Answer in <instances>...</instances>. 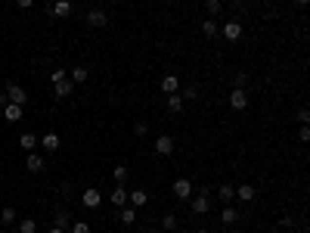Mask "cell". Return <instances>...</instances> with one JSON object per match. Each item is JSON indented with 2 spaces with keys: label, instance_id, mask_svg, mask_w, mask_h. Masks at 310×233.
<instances>
[{
  "label": "cell",
  "instance_id": "obj_34",
  "mask_svg": "<svg viewBox=\"0 0 310 233\" xmlns=\"http://www.w3.org/2000/svg\"><path fill=\"white\" fill-rule=\"evenodd\" d=\"M208 13H211V16H217V13H220V0H208Z\"/></svg>",
  "mask_w": 310,
  "mask_h": 233
},
{
  "label": "cell",
  "instance_id": "obj_37",
  "mask_svg": "<svg viewBox=\"0 0 310 233\" xmlns=\"http://www.w3.org/2000/svg\"><path fill=\"white\" fill-rule=\"evenodd\" d=\"M16 6H19V10H31V6H35V0H16Z\"/></svg>",
  "mask_w": 310,
  "mask_h": 233
},
{
  "label": "cell",
  "instance_id": "obj_15",
  "mask_svg": "<svg viewBox=\"0 0 310 233\" xmlns=\"http://www.w3.org/2000/svg\"><path fill=\"white\" fill-rule=\"evenodd\" d=\"M3 118H6V121H22V118H25L22 106H16V103H6V106H3Z\"/></svg>",
  "mask_w": 310,
  "mask_h": 233
},
{
  "label": "cell",
  "instance_id": "obj_29",
  "mask_svg": "<svg viewBox=\"0 0 310 233\" xmlns=\"http://www.w3.org/2000/svg\"><path fill=\"white\" fill-rule=\"evenodd\" d=\"M112 177H115V184H124V180H128V168H124V165H115Z\"/></svg>",
  "mask_w": 310,
  "mask_h": 233
},
{
  "label": "cell",
  "instance_id": "obj_32",
  "mask_svg": "<svg viewBox=\"0 0 310 233\" xmlns=\"http://www.w3.org/2000/svg\"><path fill=\"white\" fill-rule=\"evenodd\" d=\"M133 134H137V137H146V134H149V124H146V121H137V124H133Z\"/></svg>",
  "mask_w": 310,
  "mask_h": 233
},
{
  "label": "cell",
  "instance_id": "obj_22",
  "mask_svg": "<svg viewBox=\"0 0 310 233\" xmlns=\"http://www.w3.org/2000/svg\"><path fill=\"white\" fill-rule=\"evenodd\" d=\"M118 221L121 224H137V209H130V205H124V209H118Z\"/></svg>",
  "mask_w": 310,
  "mask_h": 233
},
{
  "label": "cell",
  "instance_id": "obj_3",
  "mask_svg": "<svg viewBox=\"0 0 310 233\" xmlns=\"http://www.w3.org/2000/svg\"><path fill=\"white\" fill-rule=\"evenodd\" d=\"M171 193L177 196V199H189L192 196V180L189 177H177V180H174V187H171Z\"/></svg>",
  "mask_w": 310,
  "mask_h": 233
},
{
  "label": "cell",
  "instance_id": "obj_45",
  "mask_svg": "<svg viewBox=\"0 0 310 233\" xmlns=\"http://www.w3.org/2000/svg\"><path fill=\"white\" fill-rule=\"evenodd\" d=\"M0 233H10V230H0Z\"/></svg>",
  "mask_w": 310,
  "mask_h": 233
},
{
  "label": "cell",
  "instance_id": "obj_46",
  "mask_svg": "<svg viewBox=\"0 0 310 233\" xmlns=\"http://www.w3.org/2000/svg\"><path fill=\"white\" fill-rule=\"evenodd\" d=\"M220 233H230V230H220Z\"/></svg>",
  "mask_w": 310,
  "mask_h": 233
},
{
  "label": "cell",
  "instance_id": "obj_13",
  "mask_svg": "<svg viewBox=\"0 0 310 233\" xmlns=\"http://www.w3.org/2000/svg\"><path fill=\"white\" fill-rule=\"evenodd\" d=\"M37 143L47 149V153H56V149H59V134H53V131H50V134H44V137H37Z\"/></svg>",
  "mask_w": 310,
  "mask_h": 233
},
{
  "label": "cell",
  "instance_id": "obj_19",
  "mask_svg": "<svg viewBox=\"0 0 310 233\" xmlns=\"http://www.w3.org/2000/svg\"><path fill=\"white\" fill-rule=\"evenodd\" d=\"M217 199H220L223 205H233V199H236V187H230V184H220V190H217Z\"/></svg>",
  "mask_w": 310,
  "mask_h": 233
},
{
  "label": "cell",
  "instance_id": "obj_17",
  "mask_svg": "<svg viewBox=\"0 0 310 233\" xmlns=\"http://www.w3.org/2000/svg\"><path fill=\"white\" fill-rule=\"evenodd\" d=\"M25 168H28L31 174L44 171V155H37V153H28V159H25Z\"/></svg>",
  "mask_w": 310,
  "mask_h": 233
},
{
  "label": "cell",
  "instance_id": "obj_39",
  "mask_svg": "<svg viewBox=\"0 0 310 233\" xmlns=\"http://www.w3.org/2000/svg\"><path fill=\"white\" fill-rule=\"evenodd\" d=\"M6 103H10V97H6V94H0V109H3Z\"/></svg>",
  "mask_w": 310,
  "mask_h": 233
},
{
  "label": "cell",
  "instance_id": "obj_36",
  "mask_svg": "<svg viewBox=\"0 0 310 233\" xmlns=\"http://www.w3.org/2000/svg\"><path fill=\"white\" fill-rule=\"evenodd\" d=\"M298 140H301V143H307V140H310V131H307V124H301V131H298Z\"/></svg>",
  "mask_w": 310,
  "mask_h": 233
},
{
  "label": "cell",
  "instance_id": "obj_44",
  "mask_svg": "<svg viewBox=\"0 0 310 233\" xmlns=\"http://www.w3.org/2000/svg\"><path fill=\"white\" fill-rule=\"evenodd\" d=\"M196 233H208V230H196Z\"/></svg>",
  "mask_w": 310,
  "mask_h": 233
},
{
  "label": "cell",
  "instance_id": "obj_40",
  "mask_svg": "<svg viewBox=\"0 0 310 233\" xmlns=\"http://www.w3.org/2000/svg\"><path fill=\"white\" fill-rule=\"evenodd\" d=\"M50 233H65V230H59V227H53V230H50Z\"/></svg>",
  "mask_w": 310,
  "mask_h": 233
},
{
  "label": "cell",
  "instance_id": "obj_1",
  "mask_svg": "<svg viewBox=\"0 0 310 233\" xmlns=\"http://www.w3.org/2000/svg\"><path fill=\"white\" fill-rule=\"evenodd\" d=\"M189 209H192V214H208V212H211V196H208V193H196L192 202H189Z\"/></svg>",
  "mask_w": 310,
  "mask_h": 233
},
{
  "label": "cell",
  "instance_id": "obj_12",
  "mask_svg": "<svg viewBox=\"0 0 310 233\" xmlns=\"http://www.w3.org/2000/svg\"><path fill=\"white\" fill-rule=\"evenodd\" d=\"M177 90H180V78L167 72L164 78H162V94H177Z\"/></svg>",
  "mask_w": 310,
  "mask_h": 233
},
{
  "label": "cell",
  "instance_id": "obj_30",
  "mask_svg": "<svg viewBox=\"0 0 310 233\" xmlns=\"http://www.w3.org/2000/svg\"><path fill=\"white\" fill-rule=\"evenodd\" d=\"M177 94L183 97V103H186V99H196V97H199V87H196V84H189L186 90H177Z\"/></svg>",
  "mask_w": 310,
  "mask_h": 233
},
{
  "label": "cell",
  "instance_id": "obj_31",
  "mask_svg": "<svg viewBox=\"0 0 310 233\" xmlns=\"http://www.w3.org/2000/svg\"><path fill=\"white\" fill-rule=\"evenodd\" d=\"M72 233H93V230H90L87 221H74V224H72Z\"/></svg>",
  "mask_w": 310,
  "mask_h": 233
},
{
  "label": "cell",
  "instance_id": "obj_28",
  "mask_svg": "<svg viewBox=\"0 0 310 233\" xmlns=\"http://www.w3.org/2000/svg\"><path fill=\"white\" fill-rule=\"evenodd\" d=\"M53 227H59V230H69V212H56V218H53Z\"/></svg>",
  "mask_w": 310,
  "mask_h": 233
},
{
  "label": "cell",
  "instance_id": "obj_43",
  "mask_svg": "<svg viewBox=\"0 0 310 233\" xmlns=\"http://www.w3.org/2000/svg\"><path fill=\"white\" fill-rule=\"evenodd\" d=\"M146 233H162V230H146Z\"/></svg>",
  "mask_w": 310,
  "mask_h": 233
},
{
  "label": "cell",
  "instance_id": "obj_33",
  "mask_svg": "<svg viewBox=\"0 0 310 233\" xmlns=\"http://www.w3.org/2000/svg\"><path fill=\"white\" fill-rule=\"evenodd\" d=\"M62 78H69V72H65V69H53V72H50V81H53V84H56V81H62Z\"/></svg>",
  "mask_w": 310,
  "mask_h": 233
},
{
  "label": "cell",
  "instance_id": "obj_6",
  "mask_svg": "<svg viewBox=\"0 0 310 233\" xmlns=\"http://www.w3.org/2000/svg\"><path fill=\"white\" fill-rule=\"evenodd\" d=\"M146 202H149V193H143V190H128V205L130 209H146Z\"/></svg>",
  "mask_w": 310,
  "mask_h": 233
},
{
  "label": "cell",
  "instance_id": "obj_35",
  "mask_svg": "<svg viewBox=\"0 0 310 233\" xmlns=\"http://www.w3.org/2000/svg\"><path fill=\"white\" fill-rule=\"evenodd\" d=\"M298 121H301V124H307V121H310V112H307V106H301V109H298Z\"/></svg>",
  "mask_w": 310,
  "mask_h": 233
},
{
  "label": "cell",
  "instance_id": "obj_14",
  "mask_svg": "<svg viewBox=\"0 0 310 233\" xmlns=\"http://www.w3.org/2000/svg\"><path fill=\"white\" fill-rule=\"evenodd\" d=\"M35 146H37V134H31V131L19 134V149H25V153H35Z\"/></svg>",
  "mask_w": 310,
  "mask_h": 233
},
{
  "label": "cell",
  "instance_id": "obj_8",
  "mask_svg": "<svg viewBox=\"0 0 310 233\" xmlns=\"http://www.w3.org/2000/svg\"><path fill=\"white\" fill-rule=\"evenodd\" d=\"M223 38H227V40H239L242 38V22L239 19H230L227 25H223Z\"/></svg>",
  "mask_w": 310,
  "mask_h": 233
},
{
  "label": "cell",
  "instance_id": "obj_21",
  "mask_svg": "<svg viewBox=\"0 0 310 233\" xmlns=\"http://www.w3.org/2000/svg\"><path fill=\"white\" fill-rule=\"evenodd\" d=\"M164 97H167V112L180 115V112H183V97H180V94H164Z\"/></svg>",
  "mask_w": 310,
  "mask_h": 233
},
{
  "label": "cell",
  "instance_id": "obj_23",
  "mask_svg": "<svg viewBox=\"0 0 310 233\" xmlns=\"http://www.w3.org/2000/svg\"><path fill=\"white\" fill-rule=\"evenodd\" d=\"M87 78H90V72L84 69V65H74V69H72V78H69V81H72V84H84Z\"/></svg>",
  "mask_w": 310,
  "mask_h": 233
},
{
  "label": "cell",
  "instance_id": "obj_2",
  "mask_svg": "<svg viewBox=\"0 0 310 233\" xmlns=\"http://www.w3.org/2000/svg\"><path fill=\"white\" fill-rule=\"evenodd\" d=\"M230 106H233L236 112L248 109V94H245V87H233V90H230Z\"/></svg>",
  "mask_w": 310,
  "mask_h": 233
},
{
  "label": "cell",
  "instance_id": "obj_27",
  "mask_svg": "<svg viewBox=\"0 0 310 233\" xmlns=\"http://www.w3.org/2000/svg\"><path fill=\"white\" fill-rule=\"evenodd\" d=\"M0 221H3V224H16V221H19V214H16L13 205H6V209L0 212Z\"/></svg>",
  "mask_w": 310,
  "mask_h": 233
},
{
  "label": "cell",
  "instance_id": "obj_7",
  "mask_svg": "<svg viewBox=\"0 0 310 233\" xmlns=\"http://www.w3.org/2000/svg\"><path fill=\"white\" fill-rule=\"evenodd\" d=\"M6 97H10V103H16V106L28 103V94H25V87H19V84H6Z\"/></svg>",
  "mask_w": 310,
  "mask_h": 233
},
{
  "label": "cell",
  "instance_id": "obj_41",
  "mask_svg": "<svg viewBox=\"0 0 310 233\" xmlns=\"http://www.w3.org/2000/svg\"><path fill=\"white\" fill-rule=\"evenodd\" d=\"M298 3H301V6H304V3H310V0H298Z\"/></svg>",
  "mask_w": 310,
  "mask_h": 233
},
{
  "label": "cell",
  "instance_id": "obj_24",
  "mask_svg": "<svg viewBox=\"0 0 310 233\" xmlns=\"http://www.w3.org/2000/svg\"><path fill=\"white\" fill-rule=\"evenodd\" d=\"M19 233H37V221L35 218H19Z\"/></svg>",
  "mask_w": 310,
  "mask_h": 233
},
{
  "label": "cell",
  "instance_id": "obj_16",
  "mask_svg": "<svg viewBox=\"0 0 310 233\" xmlns=\"http://www.w3.org/2000/svg\"><path fill=\"white\" fill-rule=\"evenodd\" d=\"M255 196H257V190L251 187V184H239L236 187V199H239V202H251Z\"/></svg>",
  "mask_w": 310,
  "mask_h": 233
},
{
  "label": "cell",
  "instance_id": "obj_42",
  "mask_svg": "<svg viewBox=\"0 0 310 233\" xmlns=\"http://www.w3.org/2000/svg\"><path fill=\"white\" fill-rule=\"evenodd\" d=\"M273 233H286V230H282V227H279V230H273Z\"/></svg>",
  "mask_w": 310,
  "mask_h": 233
},
{
  "label": "cell",
  "instance_id": "obj_4",
  "mask_svg": "<svg viewBox=\"0 0 310 233\" xmlns=\"http://www.w3.org/2000/svg\"><path fill=\"white\" fill-rule=\"evenodd\" d=\"M81 205H84V209H99V205H103V193H99V190H84V193H81Z\"/></svg>",
  "mask_w": 310,
  "mask_h": 233
},
{
  "label": "cell",
  "instance_id": "obj_9",
  "mask_svg": "<svg viewBox=\"0 0 310 233\" xmlns=\"http://www.w3.org/2000/svg\"><path fill=\"white\" fill-rule=\"evenodd\" d=\"M74 94V84L69 78H62V81H56L53 84V97H59V99H65V97H72Z\"/></svg>",
  "mask_w": 310,
  "mask_h": 233
},
{
  "label": "cell",
  "instance_id": "obj_26",
  "mask_svg": "<svg viewBox=\"0 0 310 233\" xmlns=\"http://www.w3.org/2000/svg\"><path fill=\"white\" fill-rule=\"evenodd\" d=\"M202 35L205 38H217V19H205L202 22Z\"/></svg>",
  "mask_w": 310,
  "mask_h": 233
},
{
  "label": "cell",
  "instance_id": "obj_18",
  "mask_svg": "<svg viewBox=\"0 0 310 233\" xmlns=\"http://www.w3.org/2000/svg\"><path fill=\"white\" fill-rule=\"evenodd\" d=\"M217 218H220L223 224H236V221L242 218V214H239V209H236V205H223V212L217 214Z\"/></svg>",
  "mask_w": 310,
  "mask_h": 233
},
{
  "label": "cell",
  "instance_id": "obj_11",
  "mask_svg": "<svg viewBox=\"0 0 310 233\" xmlns=\"http://www.w3.org/2000/svg\"><path fill=\"white\" fill-rule=\"evenodd\" d=\"M106 22H109L106 10H90V13H87V25H90V28H103Z\"/></svg>",
  "mask_w": 310,
  "mask_h": 233
},
{
  "label": "cell",
  "instance_id": "obj_20",
  "mask_svg": "<svg viewBox=\"0 0 310 233\" xmlns=\"http://www.w3.org/2000/svg\"><path fill=\"white\" fill-rule=\"evenodd\" d=\"M53 16H56V19L72 16V0H56V3H53Z\"/></svg>",
  "mask_w": 310,
  "mask_h": 233
},
{
  "label": "cell",
  "instance_id": "obj_5",
  "mask_svg": "<svg viewBox=\"0 0 310 233\" xmlns=\"http://www.w3.org/2000/svg\"><path fill=\"white\" fill-rule=\"evenodd\" d=\"M109 202H112L115 209H124V205H128V187H124V184H115V190L109 193Z\"/></svg>",
  "mask_w": 310,
  "mask_h": 233
},
{
  "label": "cell",
  "instance_id": "obj_10",
  "mask_svg": "<svg viewBox=\"0 0 310 233\" xmlns=\"http://www.w3.org/2000/svg\"><path fill=\"white\" fill-rule=\"evenodd\" d=\"M155 153H158V155H171V153H174V137L162 134V137L155 140Z\"/></svg>",
  "mask_w": 310,
  "mask_h": 233
},
{
  "label": "cell",
  "instance_id": "obj_38",
  "mask_svg": "<svg viewBox=\"0 0 310 233\" xmlns=\"http://www.w3.org/2000/svg\"><path fill=\"white\" fill-rule=\"evenodd\" d=\"M245 81H248V75L239 72V75H236V87H245Z\"/></svg>",
  "mask_w": 310,
  "mask_h": 233
},
{
  "label": "cell",
  "instance_id": "obj_25",
  "mask_svg": "<svg viewBox=\"0 0 310 233\" xmlns=\"http://www.w3.org/2000/svg\"><path fill=\"white\" fill-rule=\"evenodd\" d=\"M174 230H177V218H174L171 212L162 214V233H174Z\"/></svg>",
  "mask_w": 310,
  "mask_h": 233
}]
</instances>
